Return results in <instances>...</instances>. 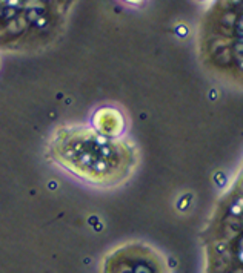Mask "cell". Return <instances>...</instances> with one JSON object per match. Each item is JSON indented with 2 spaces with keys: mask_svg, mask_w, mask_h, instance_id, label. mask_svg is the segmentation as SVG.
<instances>
[{
  "mask_svg": "<svg viewBox=\"0 0 243 273\" xmlns=\"http://www.w3.org/2000/svg\"><path fill=\"white\" fill-rule=\"evenodd\" d=\"M54 158L65 169L94 184H114L130 175L128 144L111 141L89 129H66L52 140Z\"/></svg>",
  "mask_w": 243,
  "mask_h": 273,
  "instance_id": "1",
  "label": "cell"
}]
</instances>
